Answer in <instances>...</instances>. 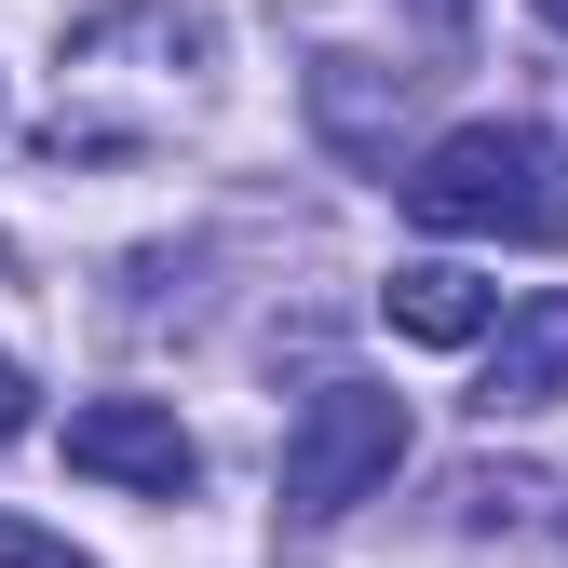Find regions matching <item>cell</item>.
I'll list each match as a JSON object with an SVG mask.
<instances>
[{"label": "cell", "instance_id": "6da1fadb", "mask_svg": "<svg viewBox=\"0 0 568 568\" xmlns=\"http://www.w3.org/2000/svg\"><path fill=\"white\" fill-rule=\"evenodd\" d=\"M393 203L447 244H568V150L541 122H460L393 176Z\"/></svg>", "mask_w": 568, "mask_h": 568}, {"label": "cell", "instance_id": "7a4b0ae2", "mask_svg": "<svg viewBox=\"0 0 568 568\" xmlns=\"http://www.w3.org/2000/svg\"><path fill=\"white\" fill-rule=\"evenodd\" d=\"M393 460H406V393L325 379V393L298 406V434H284V515H298V528H338L352 501L393 487Z\"/></svg>", "mask_w": 568, "mask_h": 568}, {"label": "cell", "instance_id": "3957f363", "mask_svg": "<svg viewBox=\"0 0 568 568\" xmlns=\"http://www.w3.org/2000/svg\"><path fill=\"white\" fill-rule=\"evenodd\" d=\"M68 474L135 487V501H190V487H203V447H190L176 406H150V393H95V406H68Z\"/></svg>", "mask_w": 568, "mask_h": 568}, {"label": "cell", "instance_id": "277c9868", "mask_svg": "<svg viewBox=\"0 0 568 568\" xmlns=\"http://www.w3.org/2000/svg\"><path fill=\"white\" fill-rule=\"evenodd\" d=\"M555 393H568V284L487 312V366H474V406L487 419H541Z\"/></svg>", "mask_w": 568, "mask_h": 568}, {"label": "cell", "instance_id": "5b68a950", "mask_svg": "<svg viewBox=\"0 0 568 568\" xmlns=\"http://www.w3.org/2000/svg\"><path fill=\"white\" fill-rule=\"evenodd\" d=\"M379 312H393V338H419V352H460V338H487L501 284H474L460 257H406V271L379 284Z\"/></svg>", "mask_w": 568, "mask_h": 568}, {"label": "cell", "instance_id": "8992f818", "mask_svg": "<svg viewBox=\"0 0 568 568\" xmlns=\"http://www.w3.org/2000/svg\"><path fill=\"white\" fill-rule=\"evenodd\" d=\"M312 122H325V150H352V163H393V122H406V68L325 54V68H312Z\"/></svg>", "mask_w": 568, "mask_h": 568}, {"label": "cell", "instance_id": "52a82bcc", "mask_svg": "<svg viewBox=\"0 0 568 568\" xmlns=\"http://www.w3.org/2000/svg\"><path fill=\"white\" fill-rule=\"evenodd\" d=\"M0 568H95V555H68V541H41V528L0 515Z\"/></svg>", "mask_w": 568, "mask_h": 568}, {"label": "cell", "instance_id": "ba28073f", "mask_svg": "<svg viewBox=\"0 0 568 568\" xmlns=\"http://www.w3.org/2000/svg\"><path fill=\"white\" fill-rule=\"evenodd\" d=\"M28 419H41V406H28V366H14V352H0V447H14Z\"/></svg>", "mask_w": 568, "mask_h": 568}, {"label": "cell", "instance_id": "9c48e42d", "mask_svg": "<svg viewBox=\"0 0 568 568\" xmlns=\"http://www.w3.org/2000/svg\"><path fill=\"white\" fill-rule=\"evenodd\" d=\"M541 28H568V0H541Z\"/></svg>", "mask_w": 568, "mask_h": 568}, {"label": "cell", "instance_id": "30bf717a", "mask_svg": "<svg viewBox=\"0 0 568 568\" xmlns=\"http://www.w3.org/2000/svg\"><path fill=\"white\" fill-rule=\"evenodd\" d=\"M434 14H460V0H434Z\"/></svg>", "mask_w": 568, "mask_h": 568}]
</instances>
